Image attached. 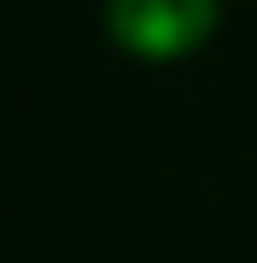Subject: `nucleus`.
Here are the masks:
<instances>
[{"instance_id": "f257e3e1", "label": "nucleus", "mask_w": 257, "mask_h": 263, "mask_svg": "<svg viewBox=\"0 0 257 263\" xmlns=\"http://www.w3.org/2000/svg\"><path fill=\"white\" fill-rule=\"evenodd\" d=\"M105 24L134 59H181L216 29V0H111Z\"/></svg>"}]
</instances>
